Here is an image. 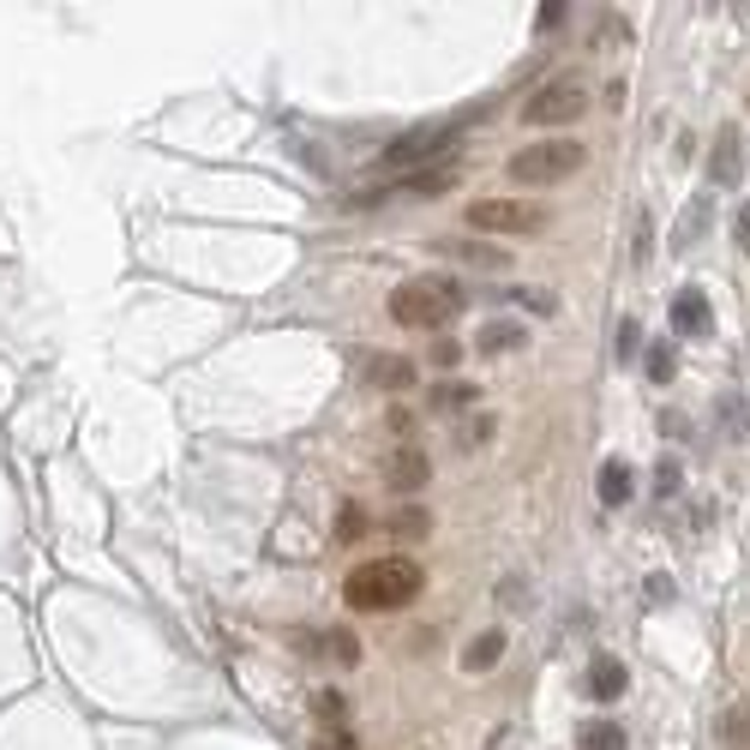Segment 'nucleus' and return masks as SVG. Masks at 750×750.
I'll return each mask as SVG.
<instances>
[{
    "mask_svg": "<svg viewBox=\"0 0 750 750\" xmlns=\"http://www.w3.org/2000/svg\"><path fill=\"white\" fill-rule=\"evenodd\" d=\"M709 229H714V204L697 193V199H690L685 211H679V229H672V253H690V246H697Z\"/></svg>",
    "mask_w": 750,
    "mask_h": 750,
    "instance_id": "obj_11",
    "label": "nucleus"
},
{
    "mask_svg": "<svg viewBox=\"0 0 750 750\" xmlns=\"http://www.w3.org/2000/svg\"><path fill=\"white\" fill-rule=\"evenodd\" d=\"M565 0H540V12H535V24H540V31H553V24H565Z\"/></svg>",
    "mask_w": 750,
    "mask_h": 750,
    "instance_id": "obj_27",
    "label": "nucleus"
},
{
    "mask_svg": "<svg viewBox=\"0 0 750 750\" xmlns=\"http://www.w3.org/2000/svg\"><path fill=\"white\" fill-rule=\"evenodd\" d=\"M325 637H331L325 649H331L336 660H343V667H355V655H361V649H355V637H348V630H325Z\"/></svg>",
    "mask_w": 750,
    "mask_h": 750,
    "instance_id": "obj_25",
    "label": "nucleus"
},
{
    "mask_svg": "<svg viewBox=\"0 0 750 750\" xmlns=\"http://www.w3.org/2000/svg\"><path fill=\"white\" fill-rule=\"evenodd\" d=\"M625 690H630L625 660H619V655H595V667H588V697L612 702V697H625Z\"/></svg>",
    "mask_w": 750,
    "mask_h": 750,
    "instance_id": "obj_12",
    "label": "nucleus"
},
{
    "mask_svg": "<svg viewBox=\"0 0 750 750\" xmlns=\"http://www.w3.org/2000/svg\"><path fill=\"white\" fill-rule=\"evenodd\" d=\"M577 114H588V79L582 72H558V79H547L535 97L523 102L528 126H570Z\"/></svg>",
    "mask_w": 750,
    "mask_h": 750,
    "instance_id": "obj_4",
    "label": "nucleus"
},
{
    "mask_svg": "<svg viewBox=\"0 0 750 750\" xmlns=\"http://www.w3.org/2000/svg\"><path fill=\"white\" fill-rule=\"evenodd\" d=\"M468 223L480 234H540L547 211L540 204H517V199H475L468 204Z\"/></svg>",
    "mask_w": 750,
    "mask_h": 750,
    "instance_id": "obj_6",
    "label": "nucleus"
},
{
    "mask_svg": "<svg viewBox=\"0 0 750 750\" xmlns=\"http://www.w3.org/2000/svg\"><path fill=\"white\" fill-rule=\"evenodd\" d=\"M420 588H426V577H420L415 558H366L355 577L343 582V600L355 612H396V607H408Z\"/></svg>",
    "mask_w": 750,
    "mask_h": 750,
    "instance_id": "obj_1",
    "label": "nucleus"
},
{
    "mask_svg": "<svg viewBox=\"0 0 750 750\" xmlns=\"http://www.w3.org/2000/svg\"><path fill=\"white\" fill-rule=\"evenodd\" d=\"M739 246H750V204L739 211Z\"/></svg>",
    "mask_w": 750,
    "mask_h": 750,
    "instance_id": "obj_31",
    "label": "nucleus"
},
{
    "mask_svg": "<svg viewBox=\"0 0 750 750\" xmlns=\"http://www.w3.org/2000/svg\"><path fill=\"white\" fill-rule=\"evenodd\" d=\"M510 301H523L528 313H558V294H547V288H517Z\"/></svg>",
    "mask_w": 750,
    "mask_h": 750,
    "instance_id": "obj_23",
    "label": "nucleus"
},
{
    "mask_svg": "<svg viewBox=\"0 0 750 750\" xmlns=\"http://www.w3.org/2000/svg\"><path fill=\"white\" fill-rule=\"evenodd\" d=\"M463 361V343H450V336H438L433 343V366H457Z\"/></svg>",
    "mask_w": 750,
    "mask_h": 750,
    "instance_id": "obj_28",
    "label": "nucleus"
},
{
    "mask_svg": "<svg viewBox=\"0 0 750 750\" xmlns=\"http://www.w3.org/2000/svg\"><path fill=\"white\" fill-rule=\"evenodd\" d=\"M361 528H366V510L348 505L343 517H336V540H361Z\"/></svg>",
    "mask_w": 750,
    "mask_h": 750,
    "instance_id": "obj_24",
    "label": "nucleus"
},
{
    "mask_svg": "<svg viewBox=\"0 0 750 750\" xmlns=\"http://www.w3.org/2000/svg\"><path fill=\"white\" fill-rule=\"evenodd\" d=\"M642 366H649L655 385H672V373H679V361H672V343H655L649 355H642Z\"/></svg>",
    "mask_w": 750,
    "mask_h": 750,
    "instance_id": "obj_20",
    "label": "nucleus"
},
{
    "mask_svg": "<svg viewBox=\"0 0 750 750\" xmlns=\"http://www.w3.org/2000/svg\"><path fill=\"white\" fill-rule=\"evenodd\" d=\"M625 727L619 720H582L577 727V750H625Z\"/></svg>",
    "mask_w": 750,
    "mask_h": 750,
    "instance_id": "obj_17",
    "label": "nucleus"
},
{
    "mask_svg": "<svg viewBox=\"0 0 750 750\" xmlns=\"http://www.w3.org/2000/svg\"><path fill=\"white\" fill-rule=\"evenodd\" d=\"M457 306H463V288L450 276H415V283L391 294V318L403 331H445L457 318Z\"/></svg>",
    "mask_w": 750,
    "mask_h": 750,
    "instance_id": "obj_2",
    "label": "nucleus"
},
{
    "mask_svg": "<svg viewBox=\"0 0 750 750\" xmlns=\"http://www.w3.org/2000/svg\"><path fill=\"white\" fill-rule=\"evenodd\" d=\"M582 156L588 151L577 139H540V144H528V151L510 156V181L517 186H553V181H565V174H577Z\"/></svg>",
    "mask_w": 750,
    "mask_h": 750,
    "instance_id": "obj_3",
    "label": "nucleus"
},
{
    "mask_svg": "<svg viewBox=\"0 0 750 750\" xmlns=\"http://www.w3.org/2000/svg\"><path fill=\"white\" fill-rule=\"evenodd\" d=\"M672 331L679 336H709L714 331V306L702 288H679L672 294Z\"/></svg>",
    "mask_w": 750,
    "mask_h": 750,
    "instance_id": "obj_8",
    "label": "nucleus"
},
{
    "mask_svg": "<svg viewBox=\"0 0 750 750\" xmlns=\"http://www.w3.org/2000/svg\"><path fill=\"white\" fill-rule=\"evenodd\" d=\"M498 660H505V630H480V637L463 649V667L468 672H493Z\"/></svg>",
    "mask_w": 750,
    "mask_h": 750,
    "instance_id": "obj_16",
    "label": "nucleus"
},
{
    "mask_svg": "<svg viewBox=\"0 0 750 750\" xmlns=\"http://www.w3.org/2000/svg\"><path fill=\"white\" fill-rule=\"evenodd\" d=\"M630 487H637V475H630V463H600V475H595V493H600V505L607 510H619V505H630Z\"/></svg>",
    "mask_w": 750,
    "mask_h": 750,
    "instance_id": "obj_15",
    "label": "nucleus"
},
{
    "mask_svg": "<svg viewBox=\"0 0 750 750\" xmlns=\"http://www.w3.org/2000/svg\"><path fill=\"white\" fill-rule=\"evenodd\" d=\"M426 528H433V517H426L420 505H403V510L391 517V535H396V540H420Z\"/></svg>",
    "mask_w": 750,
    "mask_h": 750,
    "instance_id": "obj_18",
    "label": "nucleus"
},
{
    "mask_svg": "<svg viewBox=\"0 0 750 750\" xmlns=\"http://www.w3.org/2000/svg\"><path fill=\"white\" fill-rule=\"evenodd\" d=\"M366 385H373V391H408V385H415V361H403V355H366Z\"/></svg>",
    "mask_w": 750,
    "mask_h": 750,
    "instance_id": "obj_13",
    "label": "nucleus"
},
{
    "mask_svg": "<svg viewBox=\"0 0 750 750\" xmlns=\"http://www.w3.org/2000/svg\"><path fill=\"white\" fill-rule=\"evenodd\" d=\"M720 420H727V433L739 438V445H750V415H744L739 396H720Z\"/></svg>",
    "mask_w": 750,
    "mask_h": 750,
    "instance_id": "obj_21",
    "label": "nucleus"
},
{
    "mask_svg": "<svg viewBox=\"0 0 750 750\" xmlns=\"http://www.w3.org/2000/svg\"><path fill=\"white\" fill-rule=\"evenodd\" d=\"M642 588H649V600H655V607H667V600H672V577H649Z\"/></svg>",
    "mask_w": 750,
    "mask_h": 750,
    "instance_id": "obj_29",
    "label": "nucleus"
},
{
    "mask_svg": "<svg viewBox=\"0 0 750 750\" xmlns=\"http://www.w3.org/2000/svg\"><path fill=\"white\" fill-rule=\"evenodd\" d=\"M457 156L450 163H433V169H420V174H408V181H396L391 193H403V199H438V193H450L457 186Z\"/></svg>",
    "mask_w": 750,
    "mask_h": 750,
    "instance_id": "obj_10",
    "label": "nucleus"
},
{
    "mask_svg": "<svg viewBox=\"0 0 750 750\" xmlns=\"http://www.w3.org/2000/svg\"><path fill=\"white\" fill-rule=\"evenodd\" d=\"M679 487H685L679 457H660V463H655V498H679Z\"/></svg>",
    "mask_w": 750,
    "mask_h": 750,
    "instance_id": "obj_19",
    "label": "nucleus"
},
{
    "mask_svg": "<svg viewBox=\"0 0 750 750\" xmlns=\"http://www.w3.org/2000/svg\"><path fill=\"white\" fill-rule=\"evenodd\" d=\"M637 343H642L637 318H625V325H619V361H637Z\"/></svg>",
    "mask_w": 750,
    "mask_h": 750,
    "instance_id": "obj_26",
    "label": "nucleus"
},
{
    "mask_svg": "<svg viewBox=\"0 0 750 750\" xmlns=\"http://www.w3.org/2000/svg\"><path fill=\"white\" fill-rule=\"evenodd\" d=\"M463 132V121H438V126H415V132H403V139H391L385 144V156H378V169H415L420 163H450V139Z\"/></svg>",
    "mask_w": 750,
    "mask_h": 750,
    "instance_id": "obj_5",
    "label": "nucleus"
},
{
    "mask_svg": "<svg viewBox=\"0 0 750 750\" xmlns=\"http://www.w3.org/2000/svg\"><path fill=\"white\" fill-rule=\"evenodd\" d=\"M385 475H391L396 493H420L426 480H433V463H426V450H415V445H396L391 463H385Z\"/></svg>",
    "mask_w": 750,
    "mask_h": 750,
    "instance_id": "obj_9",
    "label": "nucleus"
},
{
    "mask_svg": "<svg viewBox=\"0 0 750 750\" xmlns=\"http://www.w3.org/2000/svg\"><path fill=\"white\" fill-rule=\"evenodd\" d=\"M727 727H732V739H739V744H750V709H732Z\"/></svg>",
    "mask_w": 750,
    "mask_h": 750,
    "instance_id": "obj_30",
    "label": "nucleus"
},
{
    "mask_svg": "<svg viewBox=\"0 0 750 750\" xmlns=\"http://www.w3.org/2000/svg\"><path fill=\"white\" fill-rule=\"evenodd\" d=\"M709 181H714V186H739V181H744V132L732 126V121L714 132V151H709Z\"/></svg>",
    "mask_w": 750,
    "mask_h": 750,
    "instance_id": "obj_7",
    "label": "nucleus"
},
{
    "mask_svg": "<svg viewBox=\"0 0 750 750\" xmlns=\"http://www.w3.org/2000/svg\"><path fill=\"white\" fill-rule=\"evenodd\" d=\"M475 348L480 355H510V348H528V331L517 318H487V325L475 331Z\"/></svg>",
    "mask_w": 750,
    "mask_h": 750,
    "instance_id": "obj_14",
    "label": "nucleus"
},
{
    "mask_svg": "<svg viewBox=\"0 0 750 750\" xmlns=\"http://www.w3.org/2000/svg\"><path fill=\"white\" fill-rule=\"evenodd\" d=\"M468 403H475V385H438V396H433L438 415H457V408H468Z\"/></svg>",
    "mask_w": 750,
    "mask_h": 750,
    "instance_id": "obj_22",
    "label": "nucleus"
}]
</instances>
